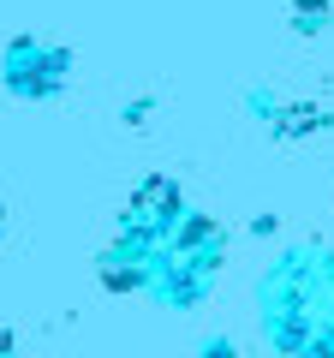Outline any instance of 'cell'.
I'll return each instance as SVG.
<instances>
[{"instance_id":"6da1fadb","label":"cell","mask_w":334,"mask_h":358,"mask_svg":"<svg viewBox=\"0 0 334 358\" xmlns=\"http://www.w3.org/2000/svg\"><path fill=\"white\" fill-rule=\"evenodd\" d=\"M60 72H66V54L60 48L13 42V54H6V84H13L18 96H48V90L60 84Z\"/></svg>"},{"instance_id":"7a4b0ae2","label":"cell","mask_w":334,"mask_h":358,"mask_svg":"<svg viewBox=\"0 0 334 358\" xmlns=\"http://www.w3.org/2000/svg\"><path fill=\"white\" fill-rule=\"evenodd\" d=\"M0 227H6V209H0Z\"/></svg>"}]
</instances>
